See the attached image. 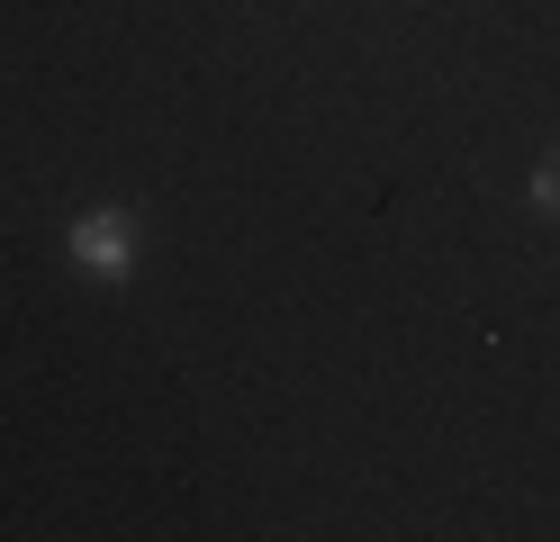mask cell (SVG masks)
I'll return each mask as SVG.
<instances>
[{
    "mask_svg": "<svg viewBox=\"0 0 560 542\" xmlns=\"http://www.w3.org/2000/svg\"><path fill=\"white\" fill-rule=\"evenodd\" d=\"M63 253L91 272V280H127L145 235H136V208H82L73 227H63Z\"/></svg>",
    "mask_w": 560,
    "mask_h": 542,
    "instance_id": "6da1fadb",
    "label": "cell"
},
{
    "mask_svg": "<svg viewBox=\"0 0 560 542\" xmlns=\"http://www.w3.org/2000/svg\"><path fill=\"white\" fill-rule=\"evenodd\" d=\"M534 208H542V217H560V154H542V163H534Z\"/></svg>",
    "mask_w": 560,
    "mask_h": 542,
    "instance_id": "7a4b0ae2",
    "label": "cell"
}]
</instances>
